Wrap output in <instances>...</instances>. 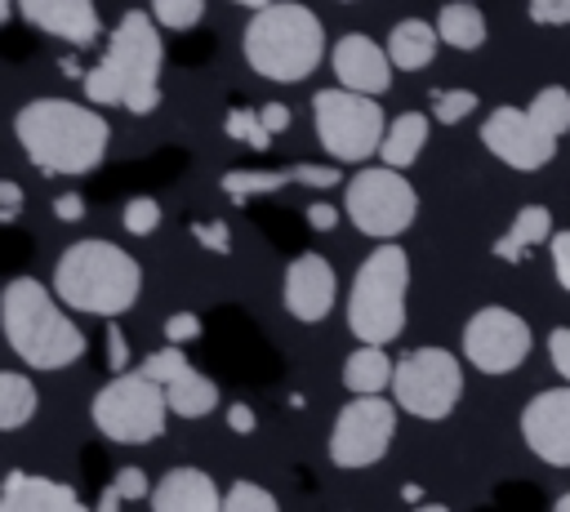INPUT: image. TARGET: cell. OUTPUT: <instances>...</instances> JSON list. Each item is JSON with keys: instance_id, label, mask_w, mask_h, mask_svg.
<instances>
[{"instance_id": "6da1fadb", "label": "cell", "mask_w": 570, "mask_h": 512, "mask_svg": "<svg viewBox=\"0 0 570 512\" xmlns=\"http://www.w3.org/2000/svg\"><path fill=\"white\" fill-rule=\"evenodd\" d=\"M13 138L40 174L80 178L102 165V156L111 147V125L94 102L31 98L13 116Z\"/></svg>"}, {"instance_id": "7a4b0ae2", "label": "cell", "mask_w": 570, "mask_h": 512, "mask_svg": "<svg viewBox=\"0 0 570 512\" xmlns=\"http://www.w3.org/2000/svg\"><path fill=\"white\" fill-rule=\"evenodd\" d=\"M160 67H165V45H160V22L151 9H125L120 22L107 36V49L98 67H89L85 98L94 107H120L129 116H147L160 107Z\"/></svg>"}, {"instance_id": "3957f363", "label": "cell", "mask_w": 570, "mask_h": 512, "mask_svg": "<svg viewBox=\"0 0 570 512\" xmlns=\"http://www.w3.org/2000/svg\"><path fill=\"white\" fill-rule=\"evenodd\" d=\"M62 307L67 303L53 294V285L45 289L36 276H13L4 285V294H0L4 338L27 370H67L85 356L89 343Z\"/></svg>"}, {"instance_id": "277c9868", "label": "cell", "mask_w": 570, "mask_h": 512, "mask_svg": "<svg viewBox=\"0 0 570 512\" xmlns=\"http://www.w3.org/2000/svg\"><path fill=\"white\" fill-rule=\"evenodd\" d=\"M138 289L142 267L116 240H71L53 263V294L80 316L116 321L138 303Z\"/></svg>"}, {"instance_id": "5b68a950", "label": "cell", "mask_w": 570, "mask_h": 512, "mask_svg": "<svg viewBox=\"0 0 570 512\" xmlns=\"http://www.w3.org/2000/svg\"><path fill=\"white\" fill-rule=\"evenodd\" d=\"M245 67L276 85L307 80L325 58V27L321 18L298 0H272L249 13L240 31Z\"/></svg>"}, {"instance_id": "8992f818", "label": "cell", "mask_w": 570, "mask_h": 512, "mask_svg": "<svg viewBox=\"0 0 570 512\" xmlns=\"http://www.w3.org/2000/svg\"><path fill=\"white\" fill-rule=\"evenodd\" d=\"M405 294H410V254L396 240H379L347 289V329L356 343H392L405 334Z\"/></svg>"}, {"instance_id": "52a82bcc", "label": "cell", "mask_w": 570, "mask_h": 512, "mask_svg": "<svg viewBox=\"0 0 570 512\" xmlns=\"http://www.w3.org/2000/svg\"><path fill=\"white\" fill-rule=\"evenodd\" d=\"M169 392L142 370H116L89 405L94 427L116 445H151L165 436L169 423Z\"/></svg>"}, {"instance_id": "ba28073f", "label": "cell", "mask_w": 570, "mask_h": 512, "mask_svg": "<svg viewBox=\"0 0 570 512\" xmlns=\"http://www.w3.org/2000/svg\"><path fill=\"white\" fill-rule=\"evenodd\" d=\"M312 129H316V142L325 156H334L338 165H361V160L379 156L387 116L379 107V93L334 85V89L312 93Z\"/></svg>"}, {"instance_id": "9c48e42d", "label": "cell", "mask_w": 570, "mask_h": 512, "mask_svg": "<svg viewBox=\"0 0 570 512\" xmlns=\"http://www.w3.org/2000/svg\"><path fill=\"white\" fill-rule=\"evenodd\" d=\"M343 187H347L343 191L347 218L356 223V232H365L374 240H396L419 218V191L405 178V169L370 165V169H356Z\"/></svg>"}, {"instance_id": "30bf717a", "label": "cell", "mask_w": 570, "mask_h": 512, "mask_svg": "<svg viewBox=\"0 0 570 512\" xmlns=\"http://www.w3.org/2000/svg\"><path fill=\"white\" fill-rule=\"evenodd\" d=\"M392 396L401 405V414L423 419V423H441L454 414L459 396H463V365L450 347H414L396 361L392 370Z\"/></svg>"}, {"instance_id": "8fae6325", "label": "cell", "mask_w": 570, "mask_h": 512, "mask_svg": "<svg viewBox=\"0 0 570 512\" xmlns=\"http://www.w3.org/2000/svg\"><path fill=\"white\" fill-rule=\"evenodd\" d=\"M396 396L387 401L383 392H352L330 427V463L347 472L374 467L396 436Z\"/></svg>"}, {"instance_id": "7c38bea8", "label": "cell", "mask_w": 570, "mask_h": 512, "mask_svg": "<svg viewBox=\"0 0 570 512\" xmlns=\"http://www.w3.org/2000/svg\"><path fill=\"white\" fill-rule=\"evenodd\" d=\"M530 356V325L521 312L512 307H476L463 321V361L490 378L521 370V361Z\"/></svg>"}, {"instance_id": "4fadbf2b", "label": "cell", "mask_w": 570, "mask_h": 512, "mask_svg": "<svg viewBox=\"0 0 570 512\" xmlns=\"http://www.w3.org/2000/svg\"><path fill=\"white\" fill-rule=\"evenodd\" d=\"M557 142H561V138L548 134V129L530 116V107L503 102V107H494V111L481 120V147H485L499 165H508V169H517V174L548 169L552 156H557Z\"/></svg>"}, {"instance_id": "5bb4252c", "label": "cell", "mask_w": 570, "mask_h": 512, "mask_svg": "<svg viewBox=\"0 0 570 512\" xmlns=\"http://www.w3.org/2000/svg\"><path fill=\"white\" fill-rule=\"evenodd\" d=\"M521 441L548 467H570V383L543 387L521 410Z\"/></svg>"}, {"instance_id": "9a60e30c", "label": "cell", "mask_w": 570, "mask_h": 512, "mask_svg": "<svg viewBox=\"0 0 570 512\" xmlns=\"http://www.w3.org/2000/svg\"><path fill=\"white\" fill-rule=\"evenodd\" d=\"M338 303V276L330 267L325 254H312L303 249L289 267H285V280H281V307L298 321V325H316L334 312Z\"/></svg>"}, {"instance_id": "2e32d148", "label": "cell", "mask_w": 570, "mask_h": 512, "mask_svg": "<svg viewBox=\"0 0 570 512\" xmlns=\"http://www.w3.org/2000/svg\"><path fill=\"white\" fill-rule=\"evenodd\" d=\"M330 67H334L338 85L361 89V93H383L392 85V53H387V45L370 40L365 31H347L330 49Z\"/></svg>"}, {"instance_id": "e0dca14e", "label": "cell", "mask_w": 570, "mask_h": 512, "mask_svg": "<svg viewBox=\"0 0 570 512\" xmlns=\"http://www.w3.org/2000/svg\"><path fill=\"white\" fill-rule=\"evenodd\" d=\"M18 13L27 27L67 40V45H94L102 22H98V4L94 0H18Z\"/></svg>"}, {"instance_id": "ac0fdd59", "label": "cell", "mask_w": 570, "mask_h": 512, "mask_svg": "<svg viewBox=\"0 0 570 512\" xmlns=\"http://www.w3.org/2000/svg\"><path fill=\"white\" fill-rule=\"evenodd\" d=\"M151 508L156 512H218L223 508V494H218V485H214V476L205 467L178 463L151 490Z\"/></svg>"}, {"instance_id": "d6986e66", "label": "cell", "mask_w": 570, "mask_h": 512, "mask_svg": "<svg viewBox=\"0 0 570 512\" xmlns=\"http://www.w3.org/2000/svg\"><path fill=\"white\" fill-rule=\"evenodd\" d=\"M4 512H80V494L53 476H31V472H9L0 490Z\"/></svg>"}, {"instance_id": "ffe728a7", "label": "cell", "mask_w": 570, "mask_h": 512, "mask_svg": "<svg viewBox=\"0 0 570 512\" xmlns=\"http://www.w3.org/2000/svg\"><path fill=\"white\" fill-rule=\"evenodd\" d=\"M552 240V209L548 205H521L508 223V232L490 245V254L499 263H521L534 245H548Z\"/></svg>"}, {"instance_id": "44dd1931", "label": "cell", "mask_w": 570, "mask_h": 512, "mask_svg": "<svg viewBox=\"0 0 570 512\" xmlns=\"http://www.w3.org/2000/svg\"><path fill=\"white\" fill-rule=\"evenodd\" d=\"M436 45H441V31L428 27L423 18H401L387 36V53L396 71H423L436 58Z\"/></svg>"}, {"instance_id": "7402d4cb", "label": "cell", "mask_w": 570, "mask_h": 512, "mask_svg": "<svg viewBox=\"0 0 570 512\" xmlns=\"http://www.w3.org/2000/svg\"><path fill=\"white\" fill-rule=\"evenodd\" d=\"M423 147H428V116H423V111H401V116L387 120L379 160L392 165V169H410Z\"/></svg>"}, {"instance_id": "603a6c76", "label": "cell", "mask_w": 570, "mask_h": 512, "mask_svg": "<svg viewBox=\"0 0 570 512\" xmlns=\"http://www.w3.org/2000/svg\"><path fill=\"white\" fill-rule=\"evenodd\" d=\"M436 31H441V45H450V49H459V53L481 49L485 36H490L485 13H481L472 0H450V4H441V13H436Z\"/></svg>"}, {"instance_id": "cb8c5ba5", "label": "cell", "mask_w": 570, "mask_h": 512, "mask_svg": "<svg viewBox=\"0 0 570 512\" xmlns=\"http://www.w3.org/2000/svg\"><path fill=\"white\" fill-rule=\"evenodd\" d=\"M396 361H387L383 343H356V352L343 361V387L347 392H383L392 387Z\"/></svg>"}, {"instance_id": "d4e9b609", "label": "cell", "mask_w": 570, "mask_h": 512, "mask_svg": "<svg viewBox=\"0 0 570 512\" xmlns=\"http://www.w3.org/2000/svg\"><path fill=\"white\" fill-rule=\"evenodd\" d=\"M165 392H169V410L178 414V419H205V414H214V405H218V387H214V378H205L200 370H183L174 383H165Z\"/></svg>"}, {"instance_id": "484cf974", "label": "cell", "mask_w": 570, "mask_h": 512, "mask_svg": "<svg viewBox=\"0 0 570 512\" xmlns=\"http://www.w3.org/2000/svg\"><path fill=\"white\" fill-rule=\"evenodd\" d=\"M36 410H40L36 383L27 374H18V370H4L0 374V427L18 432V427H27L36 419Z\"/></svg>"}, {"instance_id": "4316f807", "label": "cell", "mask_w": 570, "mask_h": 512, "mask_svg": "<svg viewBox=\"0 0 570 512\" xmlns=\"http://www.w3.org/2000/svg\"><path fill=\"white\" fill-rule=\"evenodd\" d=\"M289 183H298V169L294 165L289 169H227L218 187H223L227 200L245 205L249 196H272V191H285Z\"/></svg>"}, {"instance_id": "83f0119b", "label": "cell", "mask_w": 570, "mask_h": 512, "mask_svg": "<svg viewBox=\"0 0 570 512\" xmlns=\"http://www.w3.org/2000/svg\"><path fill=\"white\" fill-rule=\"evenodd\" d=\"M525 107H530V116H534L548 134H557V138L570 134V89H561V85H543Z\"/></svg>"}, {"instance_id": "f1b7e54d", "label": "cell", "mask_w": 570, "mask_h": 512, "mask_svg": "<svg viewBox=\"0 0 570 512\" xmlns=\"http://www.w3.org/2000/svg\"><path fill=\"white\" fill-rule=\"evenodd\" d=\"M223 129H227V138H236V142H245V147H254V151H267L272 138H276V134L263 125V111H249V107H227Z\"/></svg>"}, {"instance_id": "f546056e", "label": "cell", "mask_w": 570, "mask_h": 512, "mask_svg": "<svg viewBox=\"0 0 570 512\" xmlns=\"http://www.w3.org/2000/svg\"><path fill=\"white\" fill-rule=\"evenodd\" d=\"M432 120L436 125H459L476 111V93L472 89H432Z\"/></svg>"}, {"instance_id": "4dcf8cb0", "label": "cell", "mask_w": 570, "mask_h": 512, "mask_svg": "<svg viewBox=\"0 0 570 512\" xmlns=\"http://www.w3.org/2000/svg\"><path fill=\"white\" fill-rule=\"evenodd\" d=\"M151 18L165 31H191L205 18V0H151Z\"/></svg>"}, {"instance_id": "1f68e13d", "label": "cell", "mask_w": 570, "mask_h": 512, "mask_svg": "<svg viewBox=\"0 0 570 512\" xmlns=\"http://www.w3.org/2000/svg\"><path fill=\"white\" fill-rule=\"evenodd\" d=\"M223 512H276V494L254 481H232V490L223 494Z\"/></svg>"}, {"instance_id": "d6a6232c", "label": "cell", "mask_w": 570, "mask_h": 512, "mask_svg": "<svg viewBox=\"0 0 570 512\" xmlns=\"http://www.w3.org/2000/svg\"><path fill=\"white\" fill-rule=\"evenodd\" d=\"M120 227H125L129 236H151V232L160 227V200H151V196H134V200H125V209H120Z\"/></svg>"}, {"instance_id": "836d02e7", "label": "cell", "mask_w": 570, "mask_h": 512, "mask_svg": "<svg viewBox=\"0 0 570 512\" xmlns=\"http://www.w3.org/2000/svg\"><path fill=\"white\" fill-rule=\"evenodd\" d=\"M191 361L183 356V343H169V347H160V352H151V356H142V374H151L156 383H174L183 370H187Z\"/></svg>"}, {"instance_id": "e575fe53", "label": "cell", "mask_w": 570, "mask_h": 512, "mask_svg": "<svg viewBox=\"0 0 570 512\" xmlns=\"http://www.w3.org/2000/svg\"><path fill=\"white\" fill-rule=\"evenodd\" d=\"M191 236L205 245V249H214V254H232V232H227V223H209V218H196L191 223Z\"/></svg>"}, {"instance_id": "d590c367", "label": "cell", "mask_w": 570, "mask_h": 512, "mask_svg": "<svg viewBox=\"0 0 570 512\" xmlns=\"http://www.w3.org/2000/svg\"><path fill=\"white\" fill-rule=\"evenodd\" d=\"M200 329H205V325H200L196 312H174V316H165V329H160V334H165L169 343H196Z\"/></svg>"}, {"instance_id": "8d00e7d4", "label": "cell", "mask_w": 570, "mask_h": 512, "mask_svg": "<svg viewBox=\"0 0 570 512\" xmlns=\"http://www.w3.org/2000/svg\"><path fill=\"white\" fill-rule=\"evenodd\" d=\"M534 27H570V0H530Z\"/></svg>"}, {"instance_id": "74e56055", "label": "cell", "mask_w": 570, "mask_h": 512, "mask_svg": "<svg viewBox=\"0 0 570 512\" xmlns=\"http://www.w3.org/2000/svg\"><path fill=\"white\" fill-rule=\"evenodd\" d=\"M548 254H552V276H557V285L570 294V232H552Z\"/></svg>"}, {"instance_id": "f35d334b", "label": "cell", "mask_w": 570, "mask_h": 512, "mask_svg": "<svg viewBox=\"0 0 570 512\" xmlns=\"http://www.w3.org/2000/svg\"><path fill=\"white\" fill-rule=\"evenodd\" d=\"M548 361H552V370L570 383V325H557V329L548 334Z\"/></svg>"}, {"instance_id": "ab89813d", "label": "cell", "mask_w": 570, "mask_h": 512, "mask_svg": "<svg viewBox=\"0 0 570 512\" xmlns=\"http://www.w3.org/2000/svg\"><path fill=\"white\" fill-rule=\"evenodd\" d=\"M116 490L125 494V503L151 499V485H147V472H142V467H120V472H116Z\"/></svg>"}, {"instance_id": "60d3db41", "label": "cell", "mask_w": 570, "mask_h": 512, "mask_svg": "<svg viewBox=\"0 0 570 512\" xmlns=\"http://www.w3.org/2000/svg\"><path fill=\"white\" fill-rule=\"evenodd\" d=\"M107 370H129V343L120 325H107Z\"/></svg>"}, {"instance_id": "b9f144b4", "label": "cell", "mask_w": 570, "mask_h": 512, "mask_svg": "<svg viewBox=\"0 0 570 512\" xmlns=\"http://www.w3.org/2000/svg\"><path fill=\"white\" fill-rule=\"evenodd\" d=\"M303 218H307V227H316V232H334V227H338V209H334L330 200H312V205L303 209Z\"/></svg>"}, {"instance_id": "7bdbcfd3", "label": "cell", "mask_w": 570, "mask_h": 512, "mask_svg": "<svg viewBox=\"0 0 570 512\" xmlns=\"http://www.w3.org/2000/svg\"><path fill=\"white\" fill-rule=\"evenodd\" d=\"M53 218H58V223H80V218H85L80 191H62V196L53 200Z\"/></svg>"}, {"instance_id": "ee69618b", "label": "cell", "mask_w": 570, "mask_h": 512, "mask_svg": "<svg viewBox=\"0 0 570 512\" xmlns=\"http://www.w3.org/2000/svg\"><path fill=\"white\" fill-rule=\"evenodd\" d=\"M227 427H232L236 436H249V432L258 427V414H254L245 401H236V405H227Z\"/></svg>"}, {"instance_id": "f6af8a7d", "label": "cell", "mask_w": 570, "mask_h": 512, "mask_svg": "<svg viewBox=\"0 0 570 512\" xmlns=\"http://www.w3.org/2000/svg\"><path fill=\"white\" fill-rule=\"evenodd\" d=\"M0 200H4L0 218H4V223H13V218H18V209H22V187H18L13 178H4V183H0Z\"/></svg>"}, {"instance_id": "bcb514c9", "label": "cell", "mask_w": 570, "mask_h": 512, "mask_svg": "<svg viewBox=\"0 0 570 512\" xmlns=\"http://www.w3.org/2000/svg\"><path fill=\"white\" fill-rule=\"evenodd\" d=\"M258 111H263V125H267L272 134H285V129H289V107H285V102H263Z\"/></svg>"}, {"instance_id": "7dc6e473", "label": "cell", "mask_w": 570, "mask_h": 512, "mask_svg": "<svg viewBox=\"0 0 570 512\" xmlns=\"http://www.w3.org/2000/svg\"><path fill=\"white\" fill-rule=\"evenodd\" d=\"M120 503H125V494H120V490H116V481H111V485L98 494V512H111V508H120Z\"/></svg>"}, {"instance_id": "c3c4849f", "label": "cell", "mask_w": 570, "mask_h": 512, "mask_svg": "<svg viewBox=\"0 0 570 512\" xmlns=\"http://www.w3.org/2000/svg\"><path fill=\"white\" fill-rule=\"evenodd\" d=\"M557 512H570V490H566V494H557Z\"/></svg>"}, {"instance_id": "681fc988", "label": "cell", "mask_w": 570, "mask_h": 512, "mask_svg": "<svg viewBox=\"0 0 570 512\" xmlns=\"http://www.w3.org/2000/svg\"><path fill=\"white\" fill-rule=\"evenodd\" d=\"M232 4H245V9H263V4H272V0H232Z\"/></svg>"}]
</instances>
